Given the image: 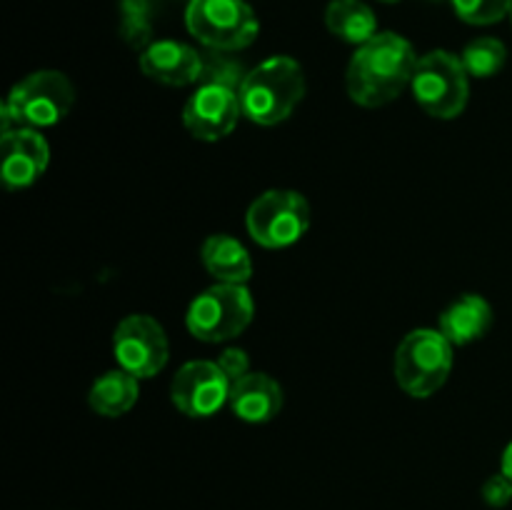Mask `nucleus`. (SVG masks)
I'll return each instance as SVG.
<instances>
[{"mask_svg":"<svg viewBox=\"0 0 512 510\" xmlns=\"http://www.w3.org/2000/svg\"><path fill=\"white\" fill-rule=\"evenodd\" d=\"M483 500L490 505V508H505V505L512 500V480L500 470L498 475L485 480L483 485Z\"/></svg>","mask_w":512,"mask_h":510,"instance_id":"nucleus-22","label":"nucleus"},{"mask_svg":"<svg viewBox=\"0 0 512 510\" xmlns=\"http://www.w3.org/2000/svg\"><path fill=\"white\" fill-rule=\"evenodd\" d=\"M3 183L10 190L28 188L40 175L45 173L50 163V148L43 135L35 128H13L3 133Z\"/></svg>","mask_w":512,"mask_h":510,"instance_id":"nucleus-12","label":"nucleus"},{"mask_svg":"<svg viewBox=\"0 0 512 510\" xmlns=\"http://www.w3.org/2000/svg\"><path fill=\"white\" fill-rule=\"evenodd\" d=\"M325 25L335 38L358 45V48L378 35L373 8L363 0H333L325 10Z\"/></svg>","mask_w":512,"mask_h":510,"instance_id":"nucleus-17","label":"nucleus"},{"mask_svg":"<svg viewBox=\"0 0 512 510\" xmlns=\"http://www.w3.org/2000/svg\"><path fill=\"white\" fill-rule=\"evenodd\" d=\"M228 405L240 420L268 423L283 408V388L265 373H248L230 383Z\"/></svg>","mask_w":512,"mask_h":510,"instance_id":"nucleus-14","label":"nucleus"},{"mask_svg":"<svg viewBox=\"0 0 512 510\" xmlns=\"http://www.w3.org/2000/svg\"><path fill=\"white\" fill-rule=\"evenodd\" d=\"M173 405L188 418H210L230 398V378L210 360H190L175 373L170 385Z\"/></svg>","mask_w":512,"mask_h":510,"instance_id":"nucleus-11","label":"nucleus"},{"mask_svg":"<svg viewBox=\"0 0 512 510\" xmlns=\"http://www.w3.org/2000/svg\"><path fill=\"white\" fill-rule=\"evenodd\" d=\"M200 260L205 270L220 283L245 285L253 275V260L245 245H240V240H235L233 235H210L200 248Z\"/></svg>","mask_w":512,"mask_h":510,"instance_id":"nucleus-16","label":"nucleus"},{"mask_svg":"<svg viewBox=\"0 0 512 510\" xmlns=\"http://www.w3.org/2000/svg\"><path fill=\"white\" fill-rule=\"evenodd\" d=\"M503 473L512 480V443L505 448V453H503Z\"/></svg>","mask_w":512,"mask_h":510,"instance_id":"nucleus-24","label":"nucleus"},{"mask_svg":"<svg viewBox=\"0 0 512 510\" xmlns=\"http://www.w3.org/2000/svg\"><path fill=\"white\" fill-rule=\"evenodd\" d=\"M385 3H398V0H385Z\"/></svg>","mask_w":512,"mask_h":510,"instance_id":"nucleus-25","label":"nucleus"},{"mask_svg":"<svg viewBox=\"0 0 512 510\" xmlns=\"http://www.w3.org/2000/svg\"><path fill=\"white\" fill-rule=\"evenodd\" d=\"M493 325V308L483 295H460L440 313V333L453 345H470L485 338Z\"/></svg>","mask_w":512,"mask_h":510,"instance_id":"nucleus-15","label":"nucleus"},{"mask_svg":"<svg viewBox=\"0 0 512 510\" xmlns=\"http://www.w3.org/2000/svg\"><path fill=\"white\" fill-rule=\"evenodd\" d=\"M253 320V298L245 285L218 283L190 303L185 323L193 338L223 343L243 333Z\"/></svg>","mask_w":512,"mask_h":510,"instance_id":"nucleus-6","label":"nucleus"},{"mask_svg":"<svg viewBox=\"0 0 512 510\" xmlns=\"http://www.w3.org/2000/svg\"><path fill=\"white\" fill-rule=\"evenodd\" d=\"M453 370V343L440 330L420 328L395 350V380L413 398H430Z\"/></svg>","mask_w":512,"mask_h":510,"instance_id":"nucleus-4","label":"nucleus"},{"mask_svg":"<svg viewBox=\"0 0 512 510\" xmlns=\"http://www.w3.org/2000/svg\"><path fill=\"white\" fill-rule=\"evenodd\" d=\"M138 400V378L128 370H108L93 383L88 393L90 408L105 418H120Z\"/></svg>","mask_w":512,"mask_h":510,"instance_id":"nucleus-18","label":"nucleus"},{"mask_svg":"<svg viewBox=\"0 0 512 510\" xmlns=\"http://www.w3.org/2000/svg\"><path fill=\"white\" fill-rule=\"evenodd\" d=\"M410 88L425 113L440 120H453L468 105V70L458 55L448 50H433L418 58Z\"/></svg>","mask_w":512,"mask_h":510,"instance_id":"nucleus-5","label":"nucleus"},{"mask_svg":"<svg viewBox=\"0 0 512 510\" xmlns=\"http://www.w3.org/2000/svg\"><path fill=\"white\" fill-rule=\"evenodd\" d=\"M460 20L470 25H490L512 10V0H450Z\"/></svg>","mask_w":512,"mask_h":510,"instance_id":"nucleus-21","label":"nucleus"},{"mask_svg":"<svg viewBox=\"0 0 512 510\" xmlns=\"http://www.w3.org/2000/svg\"><path fill=\"white\" fill-rule=\"evenodd\" d=\"M238 95L248 120L258 125L283 123L305 95L303 68L288 55H275L245 75Z\"/></svg>","mask_w":512,"mask_h":510,"instance_id":"nucleus-2","label":"nucleus"},{"mask_svg":"<svg viewBox=\"0 0 512 510\" xmlns=\"http://www.w3.org/2000/svg\"><path fill=\"white\" fill-rule=\"evenodd\" d=\"M113 353L120 368L133 373L138 380L153 378L168 363V335L150 315H128L115 328Z\"/></svg>","mask_w":512,"mask_h":510,"instance_id":"nucleus-9","label":"nucleus"},{"mask_svg":"<svg viewBox=\"0 0 512 510\" xmlns=\"http://www.w3.org/2000/svg\"><path fill=\"white\" fill-rule=\"evenodd\" d=\"M510 18H512V10H510Z\"/></svg>","mask_w":512,"mask_h":510,"instance_id":"nucleus-26","label":"nucleus"},{"mask_svg":"<svg viewBox=\"0 0 512 510\" xmlns=\"http://www.w3.org/2000/svg\"><path fill=\"white\" fill-rule=\"evenodd\" d=\"M140 70L155 83L183 88L198 83L203 75V58L198 50L178 40H153L140 53Z\"/></svg>","mask_w":512,"mask_h":510,"instance_id":"nucleus-13","label":"nucleus"},{"mask_svg":"<svg viewBox=\"0 0 512 510\" xmlns=\"http://www.w3.org/2000/svg\"><path fill=\"white\" fill-rule=\"evenodd\" d=\"M240 115L243 105L238 90L230 88L225 80H208L185 103L183 125L193 138L213 143L233 133Z\"/></svg>","mask_w":512,"mask_h":510,"instance_id":"nucleus-10","label":"nucleus"},{"mask_svg":"<svg viewBox=\"0 0 512 510\" xmlns=\"http://www.w3.org/2000/svg\"><path fill=\"white\" fill-rule=\"evenodd\" d=\"M215 363L220 365V370H223L225 375L230 378V383L233 380H240L243 375L250 373V360H248V353L240 348H228L220 353V358L215 360Z\"/></svg>","mask_w":512,"mask_h":510,"instance_id":"nucleus-23","label":"nucleus"},{"mask_svg":"<svg viewBox=\"0 0 512 510\" xmlns=\"http://www.w3.org/2000/svg\"><path fill=\"white\" fill-rule=\"evenodd\" d=\"M460 60H463L468 75L493 78L498 70H503L505 60H508V50H505V45L498 38H478L465 45Z\"/></svg>","mask_w":512,"mask_h":510,"instance_id":"nucleus-20","label":"nucleus"},{"mask_svg":"<svg viewBox=\"0 0 512 510\" xmlns=\"http://www.w3.org/2000/svg\"><path fill=\"white\" fill-rule=\"evenodd\" d=\"M418 65L413 45L398 33H378L358 48L348 65V95L363 108L388 105L410 85Z\"/></svg>","mask_w":512,"mask_h":510,"instance_id":"nucleus-1","label":"nucleus"},{"mask_svg":"<svg viewBox=\"0 0 512 510\" xmlns=\"http://www.w3.org/2000/svg\"><path fill=\"white\" fill-rule=\"evenodd\" d=\"M248 233L270 250L298 243L310 228V205L295 190H268L248 210Z\"/></svg>","mask_w":512,"mask_h":510,"instance_id":"nucleus-8","label":"nucleus"},{"mask_svg":"<svg viewBox=\"0 0 512 510\" xmlns=\"http://www.w3.org/2000/svg\"><path fill=\"white\" fill-rule=\"evenodd\" d=\"M153 3L150 0H120V38L143 53L153 43Z\"/></svg>","mask_w":512,"mask_h":510,"instance_id":"nucleus-19","label":"nucleus"},{"mask_svg":"<svg viewBox=\"0 0 512 510\" xmlns=\"http://www.w3.org/2000/svg\"><path fill=\"white\" fill-rule=\"evenodd\" d=\"M185 25L195 40L223 53L248 48L260 30L245 0H190Z\"/></svg>","mask_w":512,"mask_h":510,"instance_id":"nucleus-7","label":"nucleus"},{"mask_svg":"<svg viewBox=\"0 0 512 510\" xmlns=\"http://www.w3.org/2000/svg\"><path fill=\"white\" fill-rule=\"evenodd\" d=\"M73 83L58 70H38L10 90L0 110L3 133L13 128H50L70 113Z\"/></svg>","mask_w":512,"mask_h":510,"instance_id":"nucleus-3","label":"nucleus"}]
</instances>
